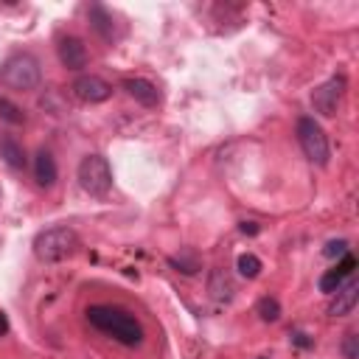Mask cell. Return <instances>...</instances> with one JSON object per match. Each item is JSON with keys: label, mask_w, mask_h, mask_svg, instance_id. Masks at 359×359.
I'll return each mask as SVG.
<instances>
[{"label": "cell", "mask_w": 359, "mask_h": 359, "mask_svg": "<svg viewBox=\"0 0 359 359\" xmlns=\"http://www.w3.org/2000/svg\"><path fill=\"white\" fill-rule=\"evenodd\" d=\"M84 314H87V320H90L93 328H98L101 334L112 337L115 342H121L126 348H135V345L143 342V325L129 311H123L118 306L98 303V306H90Z\"/></svg>", "instance_id": "1"}, {"label": "cell", "mask_w": 359, "mask_h": 359, "mask_svg": "<svg viewBox=\"0 0 359 359\" xmlns=\"http://www.w3.org/2000/svg\"><path fill=\"white\" fill-rule=\"evenodd\" d=\"M79 250V233L67 224H53L34 236V255L42 264H59Z\"/></svg>", "instance_id": "2"}, {"label": "cell", "mask_w": 359, "mask_h": 359, "mask_svg": "<svg viewBox=\"0 0 359 359\" xmlns=\"http://www.w3.org/2000/svg\"><path fill=\"white\" fill-rule=\"evenodd\" d=\"M0 81L17 93H34L42 84V65L34 53H11L0 65Z\"/></svg>", "instance_id": "3"}, {"label": "cell", "mask_w": 359, "mask_h": 359, "mask_svg": "<svg viewBox=\"0 0 359 359\" xmlns=\"http://www.w3.org/2000/svg\"><path fill=\"white\" fill-rule=\"evenodd\" d=\"M76 177L90 196H107L112 188V168L104 154H84L76 168Z\"/></svg>", "instance_id": "4"}, {"label": "cell", "mask_w": 359, "mask_h": 359, "mask_svg": "<svg viewBox=\"0 0 359 359\" xmlns=\"http://www.w3.org/2000/svg\"><path fill=\"white\" fill-rule=\"evenodd\" d=\"M297 143L303 149V154L314 163V165H325L328 157H331V146H328V135L325 129L311 118V115H303L297 121Z\"/></svg>", "instance_id": "5"}, {"label": "cell", "mask_w": 359, "mask_h": 359, "mask_svg": "<svg viewBox=\"0 0 359 359\" xmlns=\"http://www.w3.org/2000/svg\"><path fill=\"white\" fill-rule=\"evenodd\" d=\"M345 87H348V79H345V76H331L328 81H323V84L311 93V107H314V112H320L323 118H334L337 109H339V104H342Z\"/></svg>", "instance_id": "6"}, {"label": "cell", "mask_w": 359, "mask_h": 359, "mask_svg": "<svg viewBox=\"0 0 359 359\" xmlns=\"http://www.w3.org/2000/svg\"><path fill=\"white\" fill-rule=\"evenodd\" d=\"M70 90H73V95H76L79 101H84V104H104V101L112 95V84L104 81L101 76H93V73L79 76Z\"/></svg>", "instance_id": "7"}, {"label": "cell", "mask_w": 359, "mask_h": 359, "mask_svg": "<svg viewBox=\"0 0 359 359\" xmlns=\"http://www.w3.org/2000/svg\"><path fill=\"white\" fill-rule=\"evenodd\" d=\"M56 56H59V62H62L65 70H81L90 62L87 45L79 36H62L59 45H56Z\"/></svg>", "instance_id": "8"}, {"label": "cell", "mask_w": 359, "mask_h": 359, "mask_svg": "<svg viewBox=\"0 0 359 359\" xmlns=\"http://www.w3.org/2000/svg\"><path fill=\"white\" fill-rule=\"evenodd\" d=\"M356 300H359V280L351 278L348 283H342V286L334 292V297H331V303H328V314H331V317H345V314H351V311L356 309Z\"/></svg>", "instance_id": "9"}, {"label": "cell", "mask_w": 359, "mask_h": 359, "mask_svg": "<svg viewBox=\"0 0 359 359\" xmlns=\"http://www.w3.org/2000/svg\"><path fill=\"white\" fill-rule=\"evenodd\" d=\"M123 90L129 93V98H135L140 107H157L160 104V90L149 81V79H140V76H129L123 79Z\"/></svg>", "instance_id": "10"}, {"label": "cell", "mask_w": 359, "mask_h": 359, "mask_svg": "<svg viewBox=\"0 0 359 359\" xmlns=\"http://www.w3.org/2000/svg\"><path fill=\"white\" fill-rule=\"evenodd\" d=\"M87 20L93 25V31L104 39V42H115L118 39V25H115V17L104 8V6H90L87 8Z\"/></svg>", "instance_id": "11"}, {"label": "cell", "mask_w": 359, "mask_h": 359, "mask_svg": "<svg viewBox=\"0 0 359 359\" xmlns=\"http://www.w3.org/2000/svg\"><path fill=\"white\" fill-rule=\"evenodd\" d=\"M56 160H53V154L50 151H45V149H39L36 151V157H34V180H36V185L39 188H50L53 182H56Z\"/></svg>", "instance_id": "12"}, {"label": "cell", "mask_w": 359, "mask_h": 359, "mask_svg": "<svg viewBox=\"0 0 359 359\" xmlns=\"http://www.w3.org/2000/svg\"><path fill=\"white\" fill-rule=\"evenodd\" d=\"M0 160L11 171H22L25 168V149L11 135H0Z\"/></svg>", "instance_id": "13"}, {"label": "cell", "mask_w": 359, "mask_h": 359, "mask_svg": "<svg viewBox=\"0 0 359 359\" xmlns=\"http://www.w3.org/2000/svg\"><path fill=\"white\" fill-rule=\"evenodd\" d=\"M208 292H210L213 300H230L233 292H236L233 278H230L224 269H219V266L210 269V275H208Z\"/></svg>", "instance_id": "14"}, {"label": "cell", "mask_w": 359, "mask_h": 359, "mask_svg": "<svg viewBox=\"0 0 359 359\" xmlns=\"http://www.w3.org/2000/svg\"><path fill=\"white\" fill-rule=\"evenodd\" d=\"M236 269H238V275L241 278H258L261 275V258H255L252 252H241L238 255V261H236Z\"/></svg>", "instance_id": "15"}, {"label": "cell", "mask_w": 359, "mask_h": 359, "mask_svg": "<svg viewBox=\"0 0 359 359\" xmlns=\"http://www.w3.org/2000/svg\"><path fill=\"white\" fill-rule=\"evenodd\" d=\"M255 311H258V317L264 320V323H275L278 317H280V303L275 300V297H261L258 300V306H255Z\"/></svg>", "instance_id": "16"}, {"label": "cell", "mask_w": 359, "mask_h": 359, "mask_svg": "<svg viewBox=\"0 0 359 359\" xmlns=\"http://www.w3.org/2000/svg\"><path fill=\"white\" fill-rule=\"evenodd\" d=\"M0 118H3L6 123H11V126L25 123V112H22L14 101H8V98H0Z\"/></svg>", "instance_id": "17"}, {"label": "cell", "mask_w": 359, "mask_h": 359, "mask_svg": "<svg viewBox=\"0 0 359 359\" xmlns=\"http://www.w3.org/2000/svg\"><path fill=\"white\" fill-rule=\"evenodd\" d=\"M342 280H345V275L334 266V269H328V272H323L320 275V292H325V294H334L339 286H342Z\"/></svg>", "instance_id": "18"}, {"label": "cell", "mask_w": 359, "mask_h": 359, "mask_svg": "<svg viewBox=\"0 0 359 359\" xmlns=\"http://www.w3.org/2000/svg\"><path fill=\"white\" fill-rule=\"evenodd\" d=\"M168 266H174L177 272H185V275H194V272L199 269L196 258H177V255H171V258H168Z\"/></svg>", "instance_id": "19"}, {"label": "cell", "mask_w": 359, "mask_h": 359, "mask_svg": "<svg viewBox=\"0 0 359 359\" xmlns=\"http://www.w3.org/2000/svg\"><path fill=\"white\" fill-rule=\"evenodd\" d=\"M345 252H351V250H348V241H345V238L328 241V244L323 247V255H325V258H342Z\"/></svg>", "instance_id": "20"}, {"label": "cell", "mask_w": 359, "mask_h": 359, "mask_svg": "<svg viewBox=\"0 0 359 359\" xmlns=\"http://www.w3.org/2000/svg\"><path fill=\"white\" fill-rule=\"evenodd\" d=\"M342 353H345V359H359V337H356L353 331L345 334V339H342Z\"/></svg>", "instance_id": "21"}, {"label": "cell", "mask_w": 359, "mask_h": 359, "mask_svg": "<svg viewBox=\"0 0 359 359\" xmlns=\"http://www.w3.org/2000/svg\"><path fill=\"white\" fill-rule=\"evenodd\" d=\"M292 345H297V348H311L314 339H311L309 334H303V331H292Z\"/></svg>", "instance_id": "22"}, {"label": "cell", "mask_w": 359, "mask_h": 359, "mask_svg": "<svg viewBox=\"0 0 359 359\" xmlns=\"http://www.w3.org/2000/svg\"><path fill=\"white\" fill-rule=\"evenodd\" d=\"M238 230H241L244 236H258V230H261V227H258L255 222H241V224H238Z\"/></svg>", "instance_id": "23"}, {"label": "cell", "mask_w": 359, "mask_h": 359, "mask_svg": "<svg viewBox=\"0 0 359 359\" xmlns=\"http://www.w3.org/2000/svg\"><path fill=\"white\" fill-rule=\"evenodd\" d=\"M6 331H8V323H6V317L0 314V334H6Z\"/></svg>", "instance_id": "24"}, {"label": "cell", "mask_w": 359, "mask_h": 359, "mask_svg": "<svg viewBox=\"0 0 359 359\" xmlns=\"http://www.w3.org/2000/svg\"><path fill=\"white\" fill-rule=\"evenodd\" d=\"M258 359H266V356H258Z\"/></svg>", "instance_id": "25"}]
</instances>
